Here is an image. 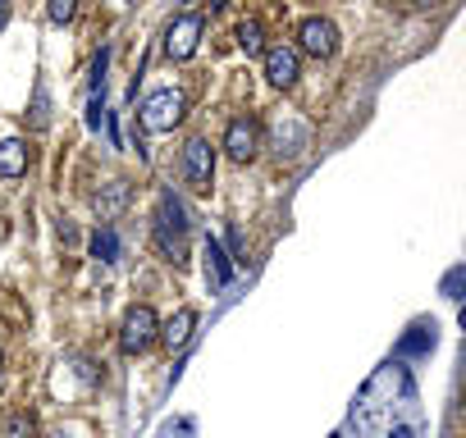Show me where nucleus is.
<instances>
[{"label":"nucleus","mask_w":466,"mask_h":438,"mask_svg":"<svg viewBox=\"0 0 466 438\" xmlns=\"http://www.w3.org/2000/svg\"><path fill=\"white\" fill-rule=\"evenodd\" d=\"M151 234H156V247H160V256H165V261H174V265H178V261L187 256V210H183V201H178L174 192H165V196H160Z\"/></svg>","instance_id":"1"},{"label":"nucleus","mask_w":466,"mask_h":438,"mask_svg":"<svg viewBox=\"0 0 466 438\" xmlns=\"http://www.w3.org/2000/svg\"><path fill=\"white\" fill-rule=\"evenodd\" d=\"M183 110H187V96H183L178 87H160V92H151V96L142 101V124H147L151 133H169V128L183 119Z\"/></svg>","instance_id":"2"},{"label":"nucleus","mask_w":466,"mask_h":438,"mask_svg":"<svg viewBox=\"0 0 466 438\" xmlns=\"http://www.w3.org/2000/svg\"><path fill=\"white\" fill-rule=\"evenodd\" d=\"M183 178H187L192 192H206L210 187V178H215V151H210V142L192 137L183 146Z\"/></svg>","instance_id":"3"},{"label":"nucleus","mask_w":466,"mask_h":438,"mask_svg":"<svg viewBox=\"0 0 466 438\" xmlns=\"http://www.w3.org/2000/svg\"><path fill=\"white\" fill-rule=\"evenodd\" d=\"M201 42V15H178L169 28H165V51L169 60H187Z\"/></svg>","instance_id":"4"},{"label":"nucleus","mask_w":466,"mask_h":438,"mask_svg":"<svg viewBox=\"0 0 466 438\" xmlns=\"http://www.w3.org/2000/svg\"><path fill=\"white\" fill-rule=\"evenodd\" d=\"M298 37H302V51L307 55H316V60H329L334 51H339V28L329 24V19H302V28H298Z\"/></svg>","instance_id":"5"},{"label":"nucleus","mask_w":466,"mask_h":438,"mask_svg":"<svg viewBox=\"0 0 466 438\" xmlns=\"http://www.w3.org/2000/svg\"><path fill=\"white\" fill-rule=\"evenodd\" d=\"M124 352H147L156 343V311L151 306H133L124 315V333H119Z\"/></svg>","instance_id":"6"},{"label":"nucleus","mask_w":466,"mask_h":438,"mask_svg":"<svg viewBox=\"0 0 466 438\" xmlns=\"http://www.w3.org/2000/svg\"><path fill=\"white\" fill-rule=\"evenodd\" d=\"M224 151L238 160V164H248V160L261 151V128H257L252 119H233L228 133H224Z\"/></svg>","instance_id":"7"},{"label":"nucleus","mask_w":466,"mask_h":438,"mask_svg":"<svg viewBox=\"0 0 466 438\" xmlns=\"http://www.w3.org/2000/svg\"><path fill=\"white\" fill-rule=\"evenodd\" d=\"M266 78L275 87H293L298 83V51L293 46H270L266 51Z\"/></svg>","instance_id":"8"},{"label":"nucleus","mask_w":466,"mask_h":438,"mask_svg":"<svg viewBox=\"0 0 466 438\" xmlns=\"http://www.w3.org/2000/svg\"><path fill=\"white\" fill-rule=\"evenodd\" d=\"M302 146H307V124L279 119V124H275V155H279V160H293Z\"/></svg>","instance_id":"9"},{"label":"nucleus","mask_w":466,"mask_h":438,"mask_svg":"<svg viewBox=\"0 0 466 438\" xmlns=\"http://www.w3.org/2000/svg\"><path fill=\"white\" fill-rule=\"evenodd\" d=\"M228 279H233L228 252H224V247H219V243L210 238V243H206V284H210V288H224Z\"/></svg>","instance_id":"10"},{"label":"nucleus","mask_w":466,"mask_h":438,"mask_svg":"<svg viewBox=\"0 0 466 438\" xmlns=\"http://www.w3.org/2000/svg\"><path fill=\"white\" fill-rule=\"evenodd\" d=\"M24 169H28V146H24L19 137H5V142H0V174L19 178Z\"/></svg>","instance_id":"11"},{"label":"nucleus","mask_w":466,"mask_h":438,"mask_svg":"<svg viewBox=\"0 0 466 438\" xmlns=\"http://www.w3.org/2000/svg\"><path fill=\"white\" fill-rule=\"evenodd\" d=\"M124 201H128V183H124V178H115L106 192H96V214H101V219H110V214H119V210H124Z\"/></svg>","instance_id":"12"},{"label":"nucleus","mask_w":466,"mask_h":438,"mask_svg":"<svg viewBox=\"0 0 466 438\" xmlns=\"http://www.w3.org/2000/svg\"><path fill=\"white\" fill-rule=\"evenodd\" d=\"M37 433V420L28 411H5L0 415V438H33Z\"/></svg>","instance_id":"13"},{"label":"nucleus","mask_w":466,"mask_h":438,"mask_svg":"<svg viewBox=\"0 0 466 438\" xmlns=\"http://www.w3.org/2000/svg\"><path fill=\"white\" fill-rule=\"evenodd\" d=\"M192 324H197V311H192V306H183V311L165 324V343H169V347H183V343L192 338Z\"/></svg>","instance_id":"14"},{"label":"nucleus","mask_w":466,"mask_h":438,"mask_svg":"<svg viewBox=\"0 0 466 438\" xmlns=\"http://www.w3.org/2000/svg\"><path fill=\"white\" fill-rule=\"evenodd\" d=\"M238 46H243L248 55H261V51H266V28H261L257 19H243V24H238Z\"/></svg>","instance_id":"15"},{"label":"nucleus","mask_w":466,"mask_h":438,"mask_svg":"<svg viewBox=\"0 0 466 438\" xmlns=\"http://www.w3.org/2000/svg\"><path fill=\"white\" fill-rule=\"evenodd\" d=\"M92 256H96V261H115V256H119V234H115V229H101V234L92 238Z\"/></svg>","instance_id":"16"},{"label":"nucleus","mask_w":466,"mask_h":438,"mask_svg":"<svg viewBox=\"0 0 466 438\" xmlns=\"http://www.w3.org/2000/svg\"><path fill=\"white\" fill-rule=\"evenodd\" d=\"M434 347V333L430 329H416V333H407L402 343H398V356H420V352H430Z\"/></svg>","instance_id":"17"},{"label":"nucleus","mask_w":466,"mask_h":438,"mask_svg":"<svg viewBox=\"0 0 466 438\" xmlns=\"http://www.w3.org/2000/svg\"><path fill=\"white\" fill-rule=\"evenodd\" d=\"M51 124V101H46V83H37V96H33V128H46Z\"/></svg>","instance_id":"18"},{"label":"nucleus","mask_w":466,"mask_h":438,"mask_svg":"<svg viewBox=\"0 0 466 438\" xmlns=\"http://www.w3.org/2000/svg\"><path fill=\"white\" fill-rule=\"evenodd\" d=\"M74 15H78V10H74V0H56V5H51V19H56V24H69Z\"/></svg>","instance_id":"19"},{"label":"nucleus","mask_w":466,"mask_h":438,"mask_svg":"<svg viewBox=\"0 0 466 438\" xmlns=\"http://www.w3.org/2000/svg\"><path fill=\"white\" fill-rule=\"evenodd\" d=\"M457 288H461V270H452V274L443 279V293H448L452 302H457Z\"/></svg>","instance_id":"20"},{"label":"nucleus","mask_w":466,"mask_h":438,"mask_svg":"<svg viewBox=\"0 0 466 438\" xmlns=\"http://www.w3.org/2000/svg\"><path fill=\"white\" fill-rule=\"evenodd\" d=\"M384 438H416V429H407V424H393Z\"/></svg>","instance_id":"21"},{"label":"nucleus","mask_w":466,"mask_h":438,"mask_svg":"<svg viewBox=\"0 0 466 438\" xmlns=\"http://www.w3.org/2000/svg\"><path fill=\"white\" fill-rule=\"evenodd\" d=\"M56 438H87V429H78V424H74V429H60Z\"/></svg>","instance_id":"22"},{"label":"nucleus","mask_w":466,"mask_h":438,"mask_svg":"<svg viewBox=\"0 0 466 438\" xmlns=\"http://www.w3.org/2000/svg\"><path fill=\"white\" fill-rule=\"evenodd\" d=\"M5 19H10V5H0V28H5Z\"/></svg>","instance_id":"23"}]
</instances>
